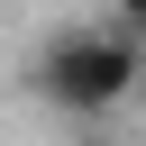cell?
<instances>
[{"mask_svg":"<svg viewBox=\"0 0 146 146\" xmlns=\"http://www.w3.org/2000/svg\"><path fill=\"white\" fill-rule=\"evenodd\" d=\"M137 82H146V46H137L128 27H64V36L36 55V91H46L55 110H73V119L119 110Z\"/></svg>","mask_w":146,"mask_h":146,"instance_id":"6da1fadb","label":"cell"},{"mask_svg":"<svg viewBox=\"0 0 146 146\" xmlns=\"http://www.w3.org/2000/svg\"><path fill=\"white\" fill-rule=\"evenodd\" d=\"M110 27H128V36L146 46V0H119V9H110Z\"/></svg>","mask_w":146,"mask_h":146,"instance_id":"7a4b0ae2","label":"cell"}]
</instances>
